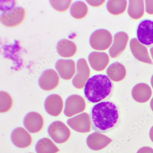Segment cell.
I'll use <instances>...</instances> for the list:
<instances>
[{
	"instance_id": "7402d4cb",
	"label": "cell",
	"mask_w": 153,
	"mask_h": 153,
	"mask_svg": "<svg viewBox=\"0 0 153 153\" xmlns=\"http://www.w3.org/2000/svg\"><path fill=\"white\" fill-rule=\"evenodd\" d=\"M35 150L36 153H57L59 149L51 140L44 137L36 143Z\"/></svg>"
},
{
	"instance_id": "7c38bea8",
	"label": "cell",
	"mask_w": 153,
	"mask_h": 153,
	"mask_svg": "<svg viewBox=\"0 0 153 153\" xmlns=\"http://www.w3.org/2000/svg\"><path fill=\"white\" fill-rule=\"evenodd\" d=\"M130 48L136 59L144 63L153 64L148 54L147 48L141 43L136 38H133L130 42Z\"/></svg>"
},
{
	"instance_id": "603a6c76",
	"label": "cell",
	"mask_w": 153,
	"mask_h": 153,
	"mask_svg": "<svg viewBox=\"0 0 153 153\" xmlns=\"http://www.w3.org/2000/svg\"><path fill=\"white\" fill-rule=\"evenodd\" d=\"M128 13L130 18L134 19H140L144 12L143 1H129Z\"/></svg>"
},
{
	"instance_id": "ba28073f",
	"label": "cell",
	"mask_w": 153,
	"mask_h": 153,
	"mask_svg": "<svg viewBox=\"0 0 153 153\" xmlns=\"http://www.w3.org/2000/svg\"><path fill=\"white\" fill-rule=\"evenodd\" d=\"M77 73L72 80L73 85L78 89L85 86L90 75V70L86 60L81 58L77 62Z\"/></svg>"
},
{
	"instance_id": "e0dca14e",
	"label": "cell",
	"mask_w": 153,
	"mask_h": 153,
	"mask_svg": "<svg viewBox=\"0 0 153 153\" xmlns=\"http://www.w3.org/2000/svg\"><path fill=\"white\" fill-rule=\"evenodd\" d=\"M55 67L61 78L66 80L71 79L76 73V64L71 59L58 60Z\"/></svg>"
},
{
	"instance_id": "4316f807",
	"label": "cell",
	"mask_w": 153,
	"mask_h": 153,
	"mask_svg": "<svg viewBox=\"0 0 153 153\" xmlns=\"http://www.w3.org/2000/svg\"><path fill=\"white\" fill-rule=\"evenodd\" d=\"M72 1H50V3L52 7L55 10L58 12H64L67 11L71 4Z\"/></svg>"
},
{
	"instance_id": "cb8c5ba5",
	"label": "cell",
	"mask_w": 153,
	"mask_h": 153,
	"mask_svg": "<svg viewBox=\"0 0 153 153\" xmlns=\"http://www.w3.org/2000/svg\"><path fill=\"white\" fill-rule=\"evenodd\" d=\"M70 11L71 15L73 18L76 19H82L86 16L88 9L84 2L77 1L72 5Z\"/></svg>"
},
{
	"instance_id": "2e32d148",
	"label": "cell",
	"mask_w": 153,
	"mask_h": 153,
	"mask_svg": "<svg viewBox=\"0 0 153 153\" xmlns=\"http://www.w3.org/2000/svg\"><path fill=\"white\" fill-rule=\"evenodd\" d=\"M112 141L111 138L105 135L95 132L87 137L86 142L87 146L91 149L98 151L107 147Z\"/></svg>"
},
{
	"instance_id": "3957f363",
	"label": "cell",
	"mask_w": 153,
	"mask_h": 153,
	"mask_svg": "<svg viewBox=\"0 0 153 153\" xmlns=\"http://www.w3.org/2000/svg\"><path fill=\"white\" fill-rule=\"evenodd\" d=\"M113 41L112 34L104 29H99L92 33L90 38V44L93 49L104 51L110 47Z\"/></svg>"
},
{
	"instance_id": "5bb4252c",
	"label": "cell",
	"mask_w": 153,
	"mask_h": 153,
	"mask_svg": "<svg viewBox=\"0 0 153 153\" xmlns=\"http://www.w3.org/2000/svg\"><path fill=\"white\" fill-rule=\"evenodd\" d=\"M64 103L62 97L57 94L47 96L44 103L46 111L49 115L53 117L59 116L63 111Z\"/></svg>"
},
{
	"instance_id": "f546056e",
	"label": "cell",
	"mask_w": 153,
	"mask_h": 153,
	"mask_svg": "<svg viewBox=\"0 0 153 153\" xmlns=\"http://www.w3.org/2000/svg\"><path fill=\"white\" fill-rule=\"evenodd\" d=\"M136 153H153V149L149 147H143L140 149Z\"/></svg>"
},
{
	"instance_id": "52a82bcc",
	"label": "cell",
	"mask_w": 153,
	"mask_h": 153,
	"mask_svg": "<svg viewBox=\"0 0 153 153\" xmlns=\"http://www.w3.org/2000/svg\"><path fill=\"white\" fill-rule=\"evenodd\" d=\"M86 104L83 98L80 95L73 94L69 96L65 103L64 114L71 117L83 112L85 110Z\"/></svg>"
},
{
	"instance_id": "83f0119b",
	"label": "cell",
	"mask_w": 153,
	"mask_h": 153,
	"mask_svg": "<svg viewBox=\"0 0 153 153\" xmlns=\"http://www.w3.org/2000/svg\"><path fill=\"white\" fill-rule=\"evenodd\" d=\"M145 10L148 13L153 14V1H145Z\"/></svg>"
},
{
	"instance_id": "ac0fdd59",
	"label": "cell",
	"mask_w": 153,
	"mask_h": 153,
	"mask_svg": "<svg viewBox=\"0 0 153 153\" xmlns=\"http://www.w3.org/2000/svg\"><path fill=\"white\" fill-rule=\"evenodd\" d=\"M88 59L91 67L98 72L104 70L110 62L108 54L103 52H92L89 55Z\"/></svg>"
},
{
	"instance_id": "5b68a950",
	"label": "cell",
	"mask_w": 153,
	"mask_h": 153,
	"mask_svg": "<svg viewBox=\"0 0 153 153\" xmlns=\"http://www.w3.org/2000/svg\"><path fill=\"white\" fill-rule=\"evenodd\" d=\"M26 11L21 7H14L6 10L1 17L2 24L8 27H14L20 25L26 17Z\"/></svg>"
},
{
	"instance_id": "ffe728a7",
	"label": "cell",
	"mask_w": 153,
	"mask_h": 153,
	"mask_svg": "<svg viewBox=\"0 0 153 153\" xmlns=\"http://www.w3.org/2000/svg\"><path fill=\"white\" fill-rule=\"evenodd\" d=\"M108 78L114 82H120L125 79L127 74L126 68L119 62L110 64L106 70Z\"/></svg>"
},
{
	"instance_id": "277c9868",
	"label": "cell",
	"mask_w": 153,
	"mask_h": 153,
	"mask_svg": "<svg viewBox=\"0 0 153 153\" xmlns=\"http://www.w3.org/2000/svg\"><path fill=\"white\" fill-rule=\"evenodd\" d=\"M48 135L54 142L63 143L68 140L70 137V129L61 121H55L49 125L47 129Z\"/></svg>"
},
{
	"instance_id": "9c48e42d",
	"label": "cell",
	"mask_w": 153,
	"mask_h": 153,
	"mask_svg": "<svg viewBox=\"0 0 153 153\" xmlns=\"http://www.w3.org/2000/svg\"><path fill=\"white\" fill-rule=\"evenodd\" d=\"M69 127L79 133H89L91 131V123L89 115L86 112L81 113L68 119Z\"/></svg>"
},
{
	"instance_id": "9a60e30c",
	"label": "cell",
	"mask_w": 153,
	"mask_h": 153,
	"mask_svg": "<svg viewBox=\"0 0 153 153\" xmlns=\"http://www.w3.org/2000/svg\"><path fill=\"white\" fill-rule=\"evenodd\" d=\"M24 125L30 133L34 134L40 131L44 125L42 116L38 112L28 113L24 118Z\"/></svg>"
},
{
	"instance_id": "d6a6232c",
	"label": "cell",
	"mask_w": 153,
	"mask_h": 153,
	"mask_svg": "<svg viewBox=\"0 0 153 153\" xmlns=\"http://www.w3.org/2000/svg\"><path fill=\"white\" fill-rule=\"evenodd\" d=\"M150 54H151L152 58H153V47H151L150 49Z\"/></svg>"
},
{
	"instance_id": "836d02e7",
	"label": "cell",
	"mask_w": 153,
	"mask_h": 153,
	"mask_svg": "<svg viewBox=\"0 0 153 153\" xmlns=\"http://www.w3.org/2000/svg\"><path fill=\"white\" fill-rule=\"evenodd\" d=\"M150 82H151V86H152V88H153V75H152V77H151Z\"/></svg>"
},
{
	"instance_id": "7a4b0ae2",
	"label": "cell",
	"mask_w": 153,
	"mask_h": 153,
	"mask_svg": "<svg viewBox=\"0 0 153 153\" xmlns=\"http://www.w3.org/2000/svg\"><path fill=\"white\" fill-rule=\"evenodd\" d=\"M114 85L105 75L97 74L88 79L84 88L86 98L90 103H95L111 97Z\"/></svg>"
},
{
	"instance_id": "44dd1931",
	"label": "cell",
	"mask_w": 153,
	"mask_h": 153,
	"mask_svg": "<svg viewBox=\"0 0 153 153\" xmlns=\"http://www.w3.org/2000/svg\"><path fill=\"white\" fill-rule=\"evenodd\" d=\"M58 53L60 56L65 58L72 57L77 51L76 45L72 41L63 39L58 42L57 45Z\"/></svg>"
},
{
	"instance_id": "8992f818",
	"label": "cell",
	"mask_w": 153,
	"mask_h": 153,
	"mask_svg": "<svg viewBox=\"0 0 153 153\" xmlns=\"http://www.w3.org/2000/svg\"><path fill=\"white\" fill-rule=\"evenodd\" d=\"M136 34L141 43L148 47H153V20L146 19L140 22Z\"/></svg>"
},
{
	"instance_id": "d4e9b609",
	"label": "cell",
	"mask_w": 153,
	"mask_h": 153,
	"mask_svg": "<svg viewBox=\"0 0 153 153\" xmlns=\"http://www.w3.org/2000/svg\"><path fill=\"white\" fill-rule=\"evenodd\" d=\"M127 1H109L107 3L108 12L113 15L123 13L127 8Z\"/></svg>"
},
{
	"instance_id": "f1b7e54d",
	"label": "cell",
	"mask_w": 153,
	"mask_h": 153,
	"mask_svg": "<svg viewBox=\"0 0 153 153\" xmlns=\"http://www.w3.org/2000/svg\"><path fill=\"white\" fill-rule=\"evenodd\" d=\"M86 2L92 7H98L103 4L105 1H86Z\"/></svg>"
},
{
	"instance_id": "8fae6325",
	"label": "cell",
	"mask_w": 153,
	"mask_h": 153,
	"mask_svg": "<svg viewBox=\"0 0 153 153\" xmlns=\"http://www.w3.org/2000/svg\"><path fill=\"white\" fill-rule=\"evenodd\" d=\"M129 40L128 35L124 32H119L114 36L112 45L109 49V54L112 58L120 56L126 49Z\"/></svg>"
},
{
	"instance_id": "6da1fadb",
	"label": "cell",
	"mask_w": 153,
	"mask_h": 153,
	"mask_svg": "<svg viewBox=\"0 0 153 153\" xmlns=\"http://www.w3.org/2000/svg\"><path fill=\"white\" fill-rule=\"evenodd\" d=\"M89 116L92 130L101 134L114 129L120 121L119 108L111 101H104L94 105Z\"/></svg>"
},
{
	"instance_id": "1f68e13d",
	"label": "cell",
	"mask_w": 153,
	"mask_h": 153,
	"mask_svg": "<svg viewBox=\"0 0 153 153\" xmlns=\"http://www.w3.org/2000/svg\"><path fill=\"white\" fill-rule=\"evenodd\" d=\"M150 108H151V110L153 111V98L151 99V101H150Z\"/></svg>"
},
{
	"instance_id": "484cf974",
	"label": "cell",
	"mask_w": 153,
	"mask_h": 153,
	"mask_svg": "<svg viewBox=\"0 0 153 153\" xmlns=\"http://www.w3.org/2000/svg\"><path fill=\"white\" fill-rule=\"evenodd\" d=\"M0 111L1 113L8 112L12 108L13 101L9 94L5 91L1 92Z\"/></svg>"
},
{
	"instance_id": "30bf717a",
	"label": "cell",
	"mask_w": 153,
	"mask_h": 153,
	"mask_svg": "<svg viewBox=\"0 0 153 153\" xmlns=\"http://www.w3.org/2000/svg\"><path fill=\"white\" fill-rule=\"evenodd\" d=\"M59 82V77L53 69H47L42 73L39 79V85L41 89L50 91L56 88Z\"/></svg>"
},
{
	"instance_id": "d6986e66",
	"label": "cell",
	"mask_w": 153,
	"mask_h": 153,
	"mask_svg": "<svg viewBox=\"0 0 153 153\" xmlns=\"http://www.w3.org/2000/svg\"><path fill=\"white\" fill-rule=\"evenodd\" d=\"M132 95L133 99L136 102L145 103L148 101L151 98L152 90L146 83H138L132 89Z\"/></svg>"
},
{
	"instance_id": "e575fe53",
	"label": "cell",
	"mask_w": 153,
	"mask_h": 153,
	"mask_svg": "<svg viewBox=\"0 0 153 153\" xmlns=\"http://www.w3.org/2000/svg\"></svg>"
},
{
	"instance_id": "4fadbf2b",
	"label": "cell",
	"mask_w": 153,
	"mask_h": 153,
	"mask_svg": "<svg viewBox=\"0 0 153 153\" xmlns=\"http://www.w3.org/2000/svg\"><path fill=\"white\" fill-rule=\"evenodd\" d=\"M11 140L15 146L20 148H26L32 144V138L25 128L19 127L12 131Z\"/></svg>"
},
{
	"instance_id": "4dcf8cb0",
	"label": "cell",
	"mask_w": 153,
	"mask_h": 153,
	"mask_svg": "<svg viewBox=\"0 0 153 153\" xmlns=\"http://www.w3.org/2000/svg\"><path fill=\"white\" fill-rule=\"evenodd\" d=\"M149 137L151 140L153 142V126H152L149 131Z\"/></svg>"
}]
</instances>
